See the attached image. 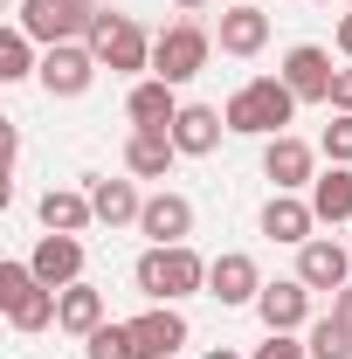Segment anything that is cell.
Here are the masks:
<instances>
[{
  "mask_svg": "<svg viewBox=\"0 0 352 359\" xmlns=\"http://www.w3.org/2000/svg\"><path fill=\"white\" fill-rule=\"evenodd\" d=\"M132 283L152 297V304H180V297L208 290V256H201L194 242H152V249L138 256Z\"/></svg>",
  "mask_w": 352,
  "mask_h": 359,
  "instance_id": "1",
  "label": "cell"
},
{
  "mask_svg": "<svg viewBox=\"0 0 352 359\" xmlns=\"http://www.w3.org/2000/svg\"><path fill=\"white\" fill-rule=\"evenodd\" d=\"M221 118H228V132H242V138H283V125L297 118V90L283 76H249L221 104Z\"/></svg>",
  "mask_w": 352,
  "mask_h": 359,
  "instance_id": "2",
  "label": "cell"
},
{
  "mask_svg": "<svg viewBox=\"0 0 352 359\" xmlns=\"http://www.w3.org/2000/svg\"><path fill=\"white\" fill-rule=\"evenodd\" d=\"M83 42H90V55H97L104 69H118V76H138V69H152V35L138 28L132 14H111V7H104V14L90 21Z\"/></svg>",
  "mask_w": 352,
  "mask_h": 359,
  "instance_id": "3",
  "label": "cell"
},
{
  "mask_svg": "<svg viewBox=\"0 0 352 359\" xmlns=\"http://www.w3.org/2000/svg\"><path fill=\"white\" fill-rule=\"evenodd\" d=\"M55 304H62V290H48L28 263H0V311H7L14 332H48Z\"/></svg>",
  "mask_w": 352,
  "mask_h": 359,
  "instance_id": "4",
  "label": "cell"
},
{
  "mask_svg": "<svg viewBox=\"0 0 352 359\" xmlns=\"http://www.w3.org/2000/svg\"><path fill=\"white\" fill-rule=\"evenodd\" d=\"M208 55H215V35L201 28V21H173V28H159L152 35V76H166V83H194L201 69H208Z\"/></svg>",
  "mask_w": 352,
  "mask_h": 359,
  "instance_id": "5",
  "label": "cell"
},
{
  "mask_svg": "<svg viewBox=\"0 0 352 359\" xmlns=\"http://www.w3.org/2000/svg\"><path fill=\"white\" fill-rule=\"evenodd\" d=\"M97 14H104L97 0H21V21L14 28H28L42 48H55V42H83Z\"/></svg>",
  "mask_w": 352,
  "mask_h": 359,
  "instance_id": "6",
  "label": "cell"
},
{
  "mask_svg": "<svg viewBox=\"0 0 352 359\" xmlns=\"http://www.w3.org/2000/svg\"><path fill=\"white\" fill-rule=\"evenodd\" d=\"M208 297H215L221 311H235V304H256L263 297V269L249 249H221L215 263H208Z\"/></svg>",
  "mask_w": 352,
  "mask_h": 359,
  "instance_id": "7",
  "label": "cell"
},
{
  "mask_svg": "<svg viewBox=\"0 0 352 359\" xmlns=\"http://www.w3.org/2000/svg\"><path fill=\"white\" fill-rule=\"evenodd\" d=\"M97 69H104V62L90 55V42H55V48H42V69H35V76H42L48 97H83V90L97 83Z\"/></svg>",
  "mask_w": 352,
  "mask_h": 359,
  "instance_id": "8",
  "label": "cell"
},
{
  "mask_svg": "<svg viewBox=\"0 0 352 359\" xmlns=\"http://www.w3.org/2000/svg\"><path fill=\"white\" fill-rule=\"evenodd\" d=\"M311 290L304 276H276L263 283V297H256V318H263V332H311Z\"/></svg>",
  "mask_w": 352,
  "mask_h": 359,
  "instance_id": "9",
  "label": "cell"
},
{
  "mask_svg": "<svg viewBox=\"0 0 352 359\" xmlns=\"http://www.w3.org/2000/svg\"><path fill=\"white\" fill-rule=\"evenodd\" d=\"M263 180L276 194H304L311 180H318V152H311L304 138H263Z\"/></svg>",
  "mask_w": 352,
  "mask_h": 359,
  "instance_id": "10",
  "label": "cell"
},
{
  "mask_svg": "<svg viewBox=\"0 0 352 359\" xmlns=\"http://www.w3.org/2000/svg\"><path fill=\"white\" fill-rule=\"evenodd\" d=\"M132 325V353L138 359H173L180 346H187V318H180V304H152V311L125 318Z\"/></svg>",
  "mask_w": 352,
  "mask_h": 359,
  "instance_id": "11",
  "label": "cell"
},
{
  "mask_svg": "<svg viewBox=\"0 0 352 359\" xmlns=\"http://www.w3.org/2000/svg\"><path fill=\"white\" fill-rule=\"evenodd\" d=\"M332 48H318V42H297L290 55H283V83L297 90V104H332Z\"/></svg>",
  "mask_w": 352,
  "mask_h": 359,
  "instance_id": "12",
  "label": "cell"
},
{
  "mask_svg": "<svg viewBox=\"0 0 352 359\" xmlns=\"http://www.w3.org/2000/svg\"><path fill=\"white\" fill-rule=\"evenodd\" d=\"M125 118H132V132H173V118H180V97L166 76H138L132 97H125Z\"/></svg>",
  "mask_w": 352,
  "mask_h": 359,
  "instance_id": "13",
  "label": "cell"
},
{
  "mask_svg": "<svg viewBox=\"0 0 352 359\" xmlns=\"http://www.w3.org/2000/svg\"><path fill=\"white\" fill-rule=\"evenodd\" d=\"M138 235H152V242H187V235H194V201H187V194H173V187L145 194Z\"/></svg>",
  "mask_w": 352,
  "mask_h": 359,
  "instance_id": "14",
  "label": "cell"
},
{
  "mask_svg": "<svg viewBox=\"0 0 352 359\" xmlns=\"http://www.w3.org/2000/svg\"><path fill=\"white\" fill-rule=\"evenodd\" d=\"M28 269L42 276L48 290H69V283H83V242L76 235H42L35 256H28Z\"/></svg>",
  "mask_w": 352,
  "mask_h": 359,
  "instance_id": "15",
  "label": "cell"
},
{
  "mask_svg": "<svg viewBox=\"0 0 352 359\" xmlns=\"http://www.w3.org/2000/svg\"><path fill=\"white\" fill-rule=\"evenodd\" d=\"M297 276H304L311 290H346L352 283V256L332 242V235H311L304 249H297Z\"/></svg>",
  "mask_w": 352,
  "mask_h": 359,
  "instance_id": "16",
  "label": "cell"
},
{
  "mask_svg": "<svg viewBox=\"0 0 352 359\" xmlns=\"http://www.w3.org/2000/svg\"><path fill=\"white\" fill-rule=\"evenodd\" d=\"M221 132H228V118H221L215 104H180V118H173L180 159H208V152L221 145Z\"/></svg>",
  "mask_w": 352,
  "mask_h": 359,
  "instance_id": "17",
  "label": "cell"
},
{
  "mask_svg": "<svg viewBox=\"0 0 352 359\" xmlns=\"http://www.w3.org/2000/svg\"><path fill=\"white\" fill-rule=\"evenodd\" d=\"M311 228H318V208H311L304 194H269V208H263V235H269V242H290V249H304Z\"/></svg>",
  "mask_w": 352,
  "mask_h": 359,
  "instance_id": "18",
  "label": "cell"
},
{
  "mask_svg": "<svg viewBox=\"0 0 352 359\" xmlns=\"http://www.w3.org/2000/svg\"><path fill=\"white\" fill-rule=\"evenodd\" d=\"M215 42H221V55H263L269 48V14L256 0H249V7H228L221 28H215Z\"/></svg>",
  "mask_w": 352,
  "mask_h": 359,
  "instance_id": "19",
  "label": "cell"
},
{
  "mask_svg": "<svg viewBox=\"0 0 352 359\" xmlns=\"http://www.w3.org/2000/svg\"><path fill=\"white\" fill-rule=\"evenodd\" d=\"M173 159H180L173 132H132V138H125V173H132V180H166Z\"/></svg>",
  "mask_w": 352,
  "mask_h": 359,
  "instance_id": "20",
  "label": "cell"
},
{
  "mask_svg": "<svg viewBox=\"0 0 352 359\" xmlns=\"http://www.w3.org/2000/svg\"><path fill=\"white\" fill-rule=\"evenodd\" d=\"M83 194H90V208H97V222H104V228H125V222H138V215H145L138 180H90Z\"/></svg>",
  "mask_w": 352,
  "mask_h": 359,
  "instance_id": "21",
  "label": "cell"
},
{
  "mask_svg": "<svg viewBox=\"0 0 352 359\" xmlns=\"http://www.w3.org/2000/svg\"><path fill=\"white\" fill-rule=\"evenodd\" d=\"M90 222H97L90 194H69V187H48V194H42V228H48V235H83Z\"/></svg>",
  "mask_w": 352,
  "mask_h": 359,
  "instance_id": "22",
  "label": "cell"
},
{
  "mask_svg": "<svg viewBox=\"0 0 352 359\" xmlns=\"http://www.w3.org/2000/svg\"><path fill=\"white\" fill-rule=\"evenodd\" d=\"M55 325H62L69 339H90V332L104 325V290H90V283H69V290H62V304H55Z\"/></svg>",
  "mask_w": 352,
  "mask_h": 359,
  "instance_id": "23",
  "label": "cell"
},
{
  "mask_svg": "<svg viewBox=\"0 0 352 359\" xmlns=\"http://www.w3.org/2000/svg\"><path fill=\"white\" fill-rule=\"evenodd\" d=\"M311 208H318V222H352V166H332V173L311 180Z\"/></svg>",
  "mask_w": 352,
  "mask_h": 359,
  "instance_id": "24",
  "label": "cell"
},
{
  "mask_svg": "<svg viewBox=\"0 0 352 359\" xmlns=\"http://www.w3.org/2000/svg\"><path fill=\"white\" fill-rule=\"evenodd\" d=\"M35 35H28V28H7V35H0V83H21V76H35V69H42V55H35Z\"/></svg>",
  "mask_w": 352,
  "mask_h": 359,
  "instance_id": "25",
  "label": "cell"
},
{
  "mask_svg": "<svg viewBox=\"0 0 352 359\" xmlns=\"http://www.w3.org/2000/svg\"><path fill=\"white\" fill-rule=\"evenodd\" d=\"M304 346H311V359H352V332H346L332 311H325V318H311Z\"/></svg>",
  "mask_w": 352,
  "mask_h": 359,
  "instance_id": "26",
  "label": "cell"
},
{
  "mask_svg": "<svg viewBox=\"0 0 352 359\" xmlns=\"http://www.w3.org/2000/svg\"><path fill=\"white\" fill-rule=\"evenodd\" d=\"M83 353H90V359H138V353H132V325L104 318V325H97V332L83 339Z\"/></svg>",
  "mask_w": 352,
  "mask_h": 359,
  "instance_id": "27",
  "label": "cell"
},
{
  "mask_svg": "<svg viewBox=\"0 0 352 359\" xmlns=\"http://www.w3.org/2000/svg\"><path fill=\"white\" fill-rule=\"evenodd\" d=\"M318 152H325L332 166H352V118H346V111H332V125H325V138H318Z\"/></svg>",
  "mask_w": 352,
  "mask_h": 359,
  "instance_id": "28",
  "label": "cell"
},
{
  "mask_svg": "<svg viewBox=\"0 0 352 359\" xmlns=\"http://www.w3.org/2000/svg\"><path fill=\"white\" fill-rule=\"evenodd\" d=\"M249 359H311V346L297 339V332H269V339H263Z\"/></svg>",
  "mask_w": 352,
  "mask_h": 359,
  "instance_id": "29",
  "label": "cell"
},
{
  "mask_svg": "<svg viewBox=\"0 0 352 359\" xmlns=\"http://www.w3.org/2000/svg\"><path fill=\"white\" fill-rule=\"evenodd\" d=\"M332 111H346V118H352V62L332 76Z\"/></svg>",
  "mask_w": 352,
  "mask_h": 359,
  "instance_id": "30",
  "label": "cell"
},
{
  "mask_svg": "<svg viewBox=\"0 0 352 359\" xmlns=\"http://www.w3.org/2000/svg\"><path fill=\"white\" fill-rule=\"evenodd\" d=\"M332 318H339V325L352 332V283H346V290H332Z\"/></svg>",
  "mask_w": 352,
  "mask_h": 359,
  "instance_id": "31",
  "label": "cell"
},
{
  "mask_svg": "<svg viewBox=\"0 0 352 359\" xmlns=\"http://www.w3.org/2000/svg\"><path fill=\"white\" fill-rule=\"evenodd\" d=\"M339 55H346V62H352V7H346V14H339Z\"/></svg>",
  "mask_w": 352,
  "mask_h": 359,
  "instance_id": "32",
  "label": "cell"
},
{
  "mask_svg": "<svg viewBox=\"0 0 352 359\" xmlns=\"http://www.w3.org/2000/svg\"><path fill=\"white\" fill-rule=\"evenodd\" d=\"M201 359H242V353H235V346H208Z\"/></svg>",
  "mask_w": 352,
  "mask_h": 359,
  "instance_id": "33",
  "label": "cell"
},
{
  "mask_svg": "<svg viewBox=\"0 0 352 359\" xmlns=\"http://www.w3.org/2000/svg\"><path fill=\"white\" fill-rule=\"evenodd\" d=\"M173 7H187V14H194V7H208V0H173Z\"/></svg>",
  "mask_w": 352,
  "mask_h": 359,
  "instance_id": "34",
  "label": "cell"
},
{
  "mask_svg": "<svg viewBox=\"0 0 352 359\" xmlns=\"http://www.w3.org/2000/svg\"><path fill=\"white\" fill-rule=\"evenodd\" d=\"M228 7H249V0H228Z\"/></svg>",
  "mask_w": 352,
  "mask_h": 359,
  "instance_id": "35",
  "label": "cell"
},
{
  "mask_svg": "<svg viewBox=\"0 0 352 359\" xmlns=\"http://www.w3.org/2000/svg\"><path fill=\"white\" fill-rule=\"evenodd\" d=\"M332 7H352V0H332Z\"/></svg>",
  "mask_w": 352,
  "mask_h": 359,
  "instance_id": "36",
  "label": "cell"
}]
</instances>
